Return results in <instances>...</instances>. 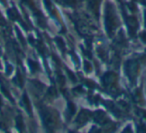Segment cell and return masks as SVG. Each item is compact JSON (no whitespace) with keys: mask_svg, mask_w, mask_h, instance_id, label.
I'll return each mask as SVG.
<instances>
[{"mask_svg":"<svg viewBox=\"0 0 146 133\" xmlns=\"http://www.w3.org/2000/svg\"><path fill=\"white\" fill-rule=\"evenodd\" d=\"M88 4L90 9L95 13L96 15H98V3H97V0H89Z\"/></svg>","mask_w":146,"mask_h":133,"instance_id":"9","label":"cell"},{"mask_svg":"<svg viewBox=\"0 0 146 133\" xmlns=\"http://www.w3.org/2000/svg\"><path fill=\"white\" fill-rule=\"evenodd\" d=\"M67 71V74H68V76L70 77V79H71V81H73V82H75L76 81V77H75V75L74 74H72V72L70 71V70H66Z\"/></svg>","mask_w":146,"mask_h":133,"instance_id":"19","label":"cell"},{"mask_svg":"<svg viewBox=\"0 0 146 133\" xmlns=\"http://www.w3.org/2000/svg\"><path fill=\"white\" fill-rule=\"evenodd\" d=\"M70 54L72 55V59H73V60L75 61V63L78 64V62H79V59H78V57L76 56V54H74V53H72V52H71Z\"/></svg>","mask_w":146,"mask_h":133,"instance_id":"22","label":"cell"},{"mask_svg":"<svg viewBox=\"0 0 146 133\" xmlns=\"http://www.w3.org/2000/svg\"><path fill=\"white\" fill-rule=\"evenodd\" d=\"M7 13H8L9 17L12 19V20H18V21H20V22H21V20H20V18H19V14L17 13V11H16V10H15L14 8H11V9H9V10L7 11ZM21 23H22V22H21ZM22 25L24 26L25 28H27V27H26V25H24L23 23H22Z\"/></svg>","mask_w":146,"mask_h":133,"instance_id":"5","label":"cell"},{"mask_svg":"<svg viewBox=\"0 0 146 133\" xmlns=\"http://www.w3.org/2000/svg\"><path fill=\"white\" fill-rule=\"evenodd\" d=\"M140 37H141V39H142V41L146 43V32L141 33V34H140Z\"/></svg>","mask_w":146,"mask_h":133,"instance_id":"23","label":"cell"},{"mask_svg":"<svg viewBox=\"0 0 146 133\" xmlns=\"http://www.w3.org/2000/svg\"><path fill=\"white\" fill-rule=\"evenodd\" d=\"M16 127L17 129L19 130L20 132L23 131V128H24V122H23V118L21 115H18L16 117Z\"/></svg>","mask_w":146,"mask_h":133,"instance_id":"10","label":"cell"},{"mask_svg":"<svg viewBox=\"0 0 146 133\" xmlns=\"http://www.w3.org/2000/svg\"><path fill=\"white\" fill-rule=\"evenodd\" d=\"M84 70H85L86 72H90V71L92 70V67H91V64L88 63L87 61H86V62H84Z\"/></svg>","mask_w":146,"mask_h":133,"instance_id":"17","label":"cell"},{"mask_svg":"<svg viewBox=\"0 0 146 133\" xmlns=\"http://www.w3.org/2000/svg\"><path fill=\"white\" fill-rule=\"evenodd\" d=\"M137 70H138V65L137 62L134 60H129L125 64V71H126L127 76L130 78L131 81H134V78L137 75Z\"/></svg>","mask_w":146,"mask_h":133,"instance_id":"2","label":"cell"},{"mask_svg":"<svg viewBox=\"0 0 146 133\" xmlns=\"http://www.w3.org/2000/svg\"><path fill=\"white\" fill-rule=\"evenodd\" d=\"M113 73H106V74H104L103 77H102V82H103V85L104 86H107L109 85L110 83L112 82V79H113Z\"/></svg>","mask_w":146,"mask_h":133,"instance_id":"6","label":"cell"},{"mask_svg":"<svg viewBox=\"0 0 146 133\" xmlns=\"http://www.w3.org/2000/svg\"><path fill=\"white\" fill-rule=\"evenodd\" d=\"M41 116H42V119H43V123L45 124V126L46 127H52V125H53V120H52V118H51L50 114H49V112L47 111V110H42L41 111Z\"/></svg>","mask_w":146,"mask_h":133,"instance_id":"4","label":"cell"},{"mask_svg":"<svg viewBox=\"0 0 146 133\" xmlns=\"http://www.w3.org/2000/svg\"><path fill=\"white\" fill-rule=\"evenodd\" d=\"M126 20H127V24H128V28H129V32L133 36L135 31H136V29L138 28V22H137L136 18H134V17H129Z\"/></svg>","mask_w":146,"mask_h":133,"instance_id":"3","label":"cell"},{"mask_svg":"<svg viewBox=\"0 0 146 133\" xmlns=\"http://www.w3.org/2000/svg\"><path fill=\"white\" fill-rule=\"evenodd\" d=\"M29 41H30V43H31L32 45H33V44H35V41H34V38H32L31 36L29 37Z\"/></svg>","mask_w":146,"mask_h":133,"instance_id":"25","label":"cell"},{"mask_svg":"<svg viewBox=\"0 0 146 133\" xmlns=\"http://www.w3.org/2000/svg\"><path fill=\"white\" fill-rule=\"evenodd\" d=\"M48 94L50 95V96H55L56 95V89L54 88V87H50V88L48 89Z\"/></svg>","mask_w":146,"mask_h":133,"instance_id":"20","label":"cell"},{"mask_svg":"<svg viewBox=\"0 0 146 133\" xmlns=\"http://www.w3.org/2000/svg\"><path fill=\"white\" fill-rule=\"evenodd\" d=\"M74 92H79V93H81V92H83V90L81 89V87H76V88L74 89Z\"/></svg>","mask_w":146,"mask_h":133,"instance_id":"24","label":"cell"},{"mask_svg":"<svg viewBox=\"0 0 146 133\" xmlns=\"http://www.w3.org/2000/svg\"><path fill=\"white\" fill-rule=\"evenodd\" d=\"M13 71V66L11 64H7L6 65V74H11V72Z\"/></svg>","mask_w":146,"mask_h":133,"instance_id":"21","label":"cell"},{"mask_svg":"<svg viewBox=\"0 0 146 133\" xmlns=\"http://www.w3.org/2000/svg\"><path fill=\"white\" fill-rule=\"evenodd\" d=\"M22 100H23V103H24V107H25L26 111L28 112L29 115H31V104H30V101H29L28 96H27L25 93L23 94V98H22Z\"/></svg>","mask_w":146,"mask_h":133,"instance_id":"7","label":"cell"},{"mask_svg":"<svg viewBox=\"0 0 146 133\" xmlns=\"http://www.w3.org/2000/svg\"><path fill=\"white\" fill-rule=\"evenodd\" d=\"M14 80H15L16 84H17L19 87H22V86H23V78H22V76L20 74V72H17L16 77L14 78Z\"/></svg>","mask_w":146,"mask_h":133,"instance_id":"13","label":"cell"},{"mask_svg":"<svg viewBox=\"0 0 146 133\" xmlns=\"http://www.w3.org/2000/svg\"><path fill=\"white\" fill-rule=\"evenodd\" d=\"M113 11L110 7H107L106 8V16H105V28L107 30L108 34L111 35L112 31L114 30L115 28V22L114 19L115 17L113 16Z\"/></svg>","mask_w":146,"mask_h":133,"instance_id":"1","label":"cell"},{"mask_svg":"<svg viewBox=\"0 0 146 133\" xmlns=\"http://www.w3.org/2000/svg\"><path fill=\"white\" fill-rule=\"evenodd\" d=\"M144 22H145V27H146V10L144 12Z\"/></svg>","mask_w":146,"mask_h":133,"instance_id":"26","label":"cell"},{"mask_svg":"<svg viewBox=\"0 0 146 133\" xmlns=\"http://www.w3.org/2000/svg\"><path fill=\"white\" fill-rule=\"evenodd\" d=\"M44 4H45V6H46V8H47V10H48V11H51L52 4H51L50 0H44Z\"/></svg>","mask_w":146,"mask_h":133,"instance_id":"18","label":"cell"},{"mask_svg":"<svg viewBox=\"0 0 146 133\" xmlns=\"http://www.w3.org/2000/svg\"><path fill=\"white\" fill-rule=\"evenodd\" d=\"M28 65H29V67H30V69H31V71L33 73H35L37 70H39V65L36 62L32 61L31 59L28 60Z\"/></svg>","mask_w":146,"mask_h":133,"instance_id":"11","label":"cell"},{"mask_svg":"<svg viewBox=\"0 0 146 133\" xmlns=\"http://www.w3.org/2000/svg\"><path fill=\"white\" fill-rule=\"evenodd\" d=\"M75 110H76L75 105L73 103H71V102H68V104H67V112L69 114V117L75 113Z\"/></svg>","mask_w":146,"mask_h":133,"instance_id":"12","label":"cell"},{"mask_svg":"<svg viewBox=\"0 0 146 133\" xmlns=\"http://www.w3.org/2000/svg\"><path fill=\"white\" fill-rule=\"evenodd\" d=\"M94 119L98 123H103V120H105V113L103 111H97L94 114Z\"/></svg>","mask_w":146,"mask_h":133,"instance_id":"8","label":"cell"},{"mask_svg":"<svg viewBox=\"0 0 146 133\" xmlns=\"http://www.w3.org/2000/svg\"><path fill=\"white\" fill-rule=\"evenodd\" d=\"M55 42H56V44L58 45V47H59L61 50H64V48H65V43H64V41L61 38L56 37L55 38Z\"/></svg>","mask_w":146,"mask_h":133,"instance_id":"14","label":"cell"},{"mask_svg":"<svg viewBox=\"0 0 146 133\" xmlns=\"http://www.w3.org/2000/svg\"><path fill=\"white\" fill-rule=\"evenodd\" d=\"M61 3L66 6H73L74 5V0H61Z\"/></svg>","mask_w":146,"mask_h":133,"instance_id":"16","label":"cell"},{"mask_svg":"<svg viewBox=\"0 0 146 133\" xmlns=\"http://www.w3.org/2000/svg\"><path fill=\"white\" fill-rule=\"evenodd\" d=\"M15 30H16V34H17V36H18V38H19L20 42L22 43V45H23V46H25V41H24V38H23V36H22L21 32L19 31V29L15 28Z\"/></svg>","mask_w":146,"mask_h":133,"instance_id":"15","label":"cell"}]
</instances>
